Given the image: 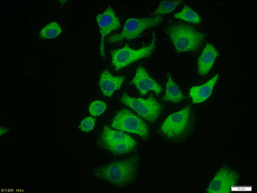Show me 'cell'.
<instances>
[{
  "label": "cell",
  "instance_id": "1",
  "mask_svg": "<svg viewBox=\"0 0 257 193\" xmlns=\"http://www.w3.org/2000/svg\"><path fill=\"white\" fill-rule=\"evenodd\" d=\"M138 169L139 159L132 157L103 166L95 172V175L116 186H125L135 179Z\"/></svg>",
  "mask_w": 257,
  "mask_h": 193
},
{
  "label": "cell",
  "instance_id": "2",
  "mask_svg": "<svg viewBox=\"0 0 257 193\" xmlns=\"http://www.w3.org/2000/svg\"><path fill=\"white\" fill-rule=\"evenodd\" d=\"M174 48L178 52H194L201 47L205 36L188 25L174 24L166 30Z\"/></svg>",
  "mask_w": 257,
  "mask_h": 193
},
{
  "label": "cell",
  "instance_id": "3",
  "mask_svg": "<svg viewBox=\"0 0 257 193\" xmlns=\"http://www.w3.org/2000/svg\"><path fill=\"white\" fill-rule=\"evenodd\" d=\"M163 19L161 16L147 18L128 19L125 22L123 31L119 34L114 35L109 39V42H120L122 41H132L138 39L147 30L160 25Z\"/></svg>",
  "mask_w": 257,
  "mask_h": 193
},
{
  "label": "cell",
  "instance_id": "4",
  "mask_svg": "<svg viewBox=\"0 0 257 193\" xmlns=\"http://www.w3.org/2000/svg\"><path fill=\"white\" fill-rule=\"evenodd\" d=\"M156 47V38L154 36L150 45L143 47L139 50H133L128 46H125L123 48L115 50L112 53V63L115 70L119 71L128 65L148 58Z\"/></svg>",
  "mask_w": 257,
  "mask_h": 193
},
{
  "label": "cell",
  "instance_id": "5",
  "mask_svg": "<svg viewBox=\"0 0 257 193\" xmlns=\"http://www.w3.org/2000/svg\"><path fill=\"white\" fill-rule=\"evenodd\" d=\"M120 100L149 122H155L161 114V105L155 98H133L126 93H123Z\"/></svg>",
  "mask_w": 257,
  "mask_h": 193
},
{
  "label": "cell",
  "instance_id": "6",
  "mask_svg": "<svg viewBox=\"0 0 257 193\" xmlns=\"http://www.w3.org/2000/svg\"><path fill=\"white\" fill-rule=\"evenodd\" d=\"M111 126L120 132L138 134L144 138L149 136L148 126L146 123L128 110H122L117 112Z\"/></svg>",
  "mask_w": 257,
  "mask_h": 193
},
{
  "label": "cell",
  "instance_id": "7",
  "mask_svg": "<svg viewBox=\"0 0 257 193\" xmlns=\"http://www.w3.org/2000/svg\"><path fill=\"white\" fill-rule=\"evenodd\" d=\"M190 121V107L188 106L170 115L162 124L161 132L169 138L178 137L188 129Z\"/></svg>",
  "mask_w": 257,
  "mask_h": 193
},
{
  "label": "cell",
  "instance_id": "8",
  "mask_svg": "<svg viewBox=\"0 0 257 193\" xmlns=\"http://www.w3.org/2000/svg\"><path fill=\"white\" fill-rule=\"evenodd\" d=\"M239 175L237 172L228 167H223L216 173L212 181H211L207 192L209 193H227L234 191V186L237 183Z\"/></svg>",
  "mask_w": 257,
  "mask_h": 193
},
{
  "label": "cell",
  "instance_id": "9",
  "mask_svg": "<svg viewBox=\"0 0 257 193\" xmlns=\"http://www.w3.org/2000/svg\"><path fill=\"white\" fill-rule=\"evenodd\" d=\"M96 22L99 26L101 44H100V53L102 57L105 55L104 40L112 31H116L120 27V20L115 15L113 9L108 8L102 14L96 17Z\"/></svg>",
  "mask_w": 257,
  "mask_h": 193
},
{
  "label": "cell",
  "instance_id": "10",
  "mask_svg": "<svg viewBox=\"0 0 257 193\" xmlns=\"http://www.w3.org/2000/svg\"><path fill=\"white\" fill-rule=\"evenodd\" d=\"M132 82L142 96L149 91L155 92L156 94L161 93L162 87L149 75L143 66L138 68Z\"/></svg>",
  "mask_w": 257,
  "mask_h": 193
},
{
  "label": "cell",
  "instance_id": "11",
  "mask_svg": "<svg viewBox=\"0 0 257 193\" xmlns=\"http://www.w3.org/2000/svg\"><path fill=\"white\" fill-rule=\"evenodd\" d=\"M124 80V77H115L108 71H104L100 76L99 88L104 96L110 98L115 91L121 88Z\"/></svg>",
  "mask_w": 257,
  "mask_h": 193
},
{
  "label": "cell",
  "instance_id": "12",
  "mask_svg": "<svg viewBox=\"0 0 257 193\" xmlns=\"http://www.w3.org/2000/svg\"><path fill=\"white\" fill-rule=\"evenodd\" d=\"M218 52L212 44H207L204 47L198 61V72L201 76H204L210 71L218 58Z\"/></svg>",
  "mask_w": 257,
  "mask_h": 193
},
{
  "label": "cell",
  "instance_id": "13",
  "mask_svg": "<svg viewBox=\"0 0 257 193\" xmlns=\"http://www.w3.org/2000/svg\"><path fill=\"white\" fill-rule=\"evenodd\" d=\"M218 78L219 75L217 74L205 84L191 88L190 91V97L191 98L193 104H200L209 99L215 84L218 82Z\"/></svg>",
  "mask_w": 257,
  "mask_h": 193
},
{
  "label": "cell",
  "instance_id": "14",
  "mask_svg": "<svg viewBox=\"0 0 257 193\" xmlns=\"http://www.w3.org/2000/svg\"><path fill=\"white\" fill-rule=\"evenodd\" d=\"M184 99V95L181 91L178 85L174 82L171 74H167V82H166V93L163 100L165 102L179 103Z\"/></svg>",
  "mask_w": 257,
  "mask_h": 193
},
{
  "label": "cell",
  "instance_id": "15",
  "mask_svg": "<svg viewBox=\"0 0 257 193\" xmlns=\"http://www.w3.org/2000/svg\"><path fill=\"white\" fill-rule=\"evenodd\" d=\"M133 140L134 139L132 138L128 134L119 130H112L107 126H104L101 134V142L104 145Z\"/></svg>",
  "mask_w": 257,
  "mask_h": 193
},
{
  "label": "cell",
  "instance_id": "16",
  "mask_svg": "<svg viewBox=\"0 0 257 193\" xmlns=\"http://www.w3.org/2000/svg\"><path fill=\"white\" fill-rule=\"evenodd\" d=\"M61 33V27L57 22H51L40 31L39 38L41 40H50L58 37Z\"/></svg>",
  "mask_w": 257,
  "mask_h": 193
},
{
  "label": "cell",
  "instance_id": "17",
  "mask_svg": "<svg viewBox=\"0 0 257 193\" xmlns=\"http://www.w3.org/2000/svg\"><path fill=\"white\" fill-rule=\"evenodd\" d=\"M136 141L135 140H130V141H124L120 142H115V143L108 144V145H104V148H107L109 151L118 154H123L131 152L136 148Z\"/></svg>",
  "mask_w": 257,
  "mask_h": 193
},
{
  "label": "cell",
  "instance_id": "18",
  "mask_svg": "<svg viewBox=\"0 0 257 193\" xmlns=\"http://www.w3.org/2000/svg\"><path fill=\"white\" fill-rule=\"evenodd\" d=\"M174 17L178 20L186 21L193 24H200L201 21V17L197 13L188 6H185L180 12L176 14Z\"/></svg>",
  "mask_w": 257,
  "mask_h": 193
},
{
  "label": "cell",
  "instance_id": "19",
  "mask_svg": "<svg viewBox=\"0 0 257 193\" xmlns=\"http://www.w3.org/2000/svg\"><path fill=\"white\" fill-rule=\"evenodd\" d=\"M181 1H165L160 3V6L157 8L154 12L155 15H166L170 14L177 9V6L180 4Z\"/></svg>",
  "mask_w": 257,
  "mask_h": 193
},
{
  "label": "cell",
  "instance_id": "20",
  "mask_svg": "<svg viewBox=\"0 0 257 193\" xmlns=\"http://www.w3.org/2000/svg\"><path fill=\"white\" fill-rule=\"evenodd\" d=\"M107 110V104L102 101L96 100L90 103L89 106V112L92 116H99L102 115Z\"/></svg>",
  "mask_w": 257,
  "mask_h": 193
},
{
  "label": "cell",
  "instance_id": "21",
  "mask_svg": "<svg viewBox=\"0 0 257 193\" xmlns=\"http://www.w3.org/2000/svg\"><path fill=\"white\" fill-rule=\"evenodd\" d=\"M96 126V120L93 117H87L84 118L79 125V129L82 132H88L93 130Z\"/></svg>",
  "mask_w": 257,
  "mask_h": 193
},
{
  "label": "cell",
  "instance_id": "22",
  "mask_svg": "<svg viewBox=\"0 0 257 193\" xmlns=\"http://www.w3.org/2000/svg\"><path fill=\"white\" fill-rule=\"evenodd\" d=\"M8 132H9V129H6L3 126L0 128V135L3 136V134H7Z\"/></svg>",
  "mask_w": 257,
  "mask_h": 193
}]
</instances>
